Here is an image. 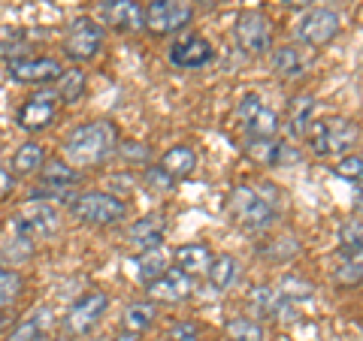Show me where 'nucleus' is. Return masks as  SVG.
Segmentation results:
<instances>
[{
    "mask_svg": "<svg viewBox=\"0 0 363 341\" xmlns=\"http://www.w3.org/2000/svg\"><path fill=\"white\" fill-rule=\"evenodd\" d=\"M118 127L106 118L100 121H85V124H76V127L64 136L61 142V151H64V161L73 163L76 169H85V166H100L104 161H109L112 154L118 151Z\"/></svg>",
    "mask_w": 363,
    "mask_h": 341,
    "instance_id": "f257e3e1",
    "label": "nucleus"
},
{
    "mask_svg": "<svg viewBox=\"0 0 363 341\" xmlns=\"http://www.w3.org/2000/svg\"><path fill=\"white\" fill-rule=\"evenodd\" d=\"M227 209H230L233 221L242 226V230H252V233H264L269 230L272 224L279 218V209L276 202L260 197L257 187H248V185H240L230 190V200H227Z\"/></svg>",
    "mask_w": 363,
    "mask_h": 341,
    "instance_id": "f03ea898",
    "label": "nucleus"
},
{
    "mask_svg": "<svg viewBox=\"0 0 363 341\" xmlns=\"http://www.w3.org/2000/svg\"><path fill=\"white\" fill-rule=\"evenodd\" d=\"M70 212H73V218L82 224L112 226V224H121L128 218V202L106 190H82V193H76V200L70 202Z\"/></svg>",
    "mask_w": 363,
    "mask_h": 341,
    "instance_id": "7ed1b4c3",
    "label": "nucleus"
},
{
    "mask_svg": "<svg viewBox=\"0 0 363 341\" xmlns=\"http://www.w3.org/2000/svg\"><path fill=\"white\" fill-rule=\"evenodd\" d=\"M306 136H309L312 151L318 157H333V154H345L354 149L360 130L348 118H324V121H312Z\"/></svg>",
    "mask_w": 363,
    "mask_h": 341,
    "instance_id": "20e7f679",
    "label": "nucleus"
},
{
    "mask_svg": "<svg viewBox=\"0 0 363 341\" xmlns=\"http://www.w3.org/2000/svg\"><path fill=\"white\" fill-rule=\"evenodd\" d=\"M58 230H61V209L45 200H28L13 218V236L28 238V242L55 236Z\"/></svg>",
    "mask_w": 363,
    "mask_h": 341,
    "instance_id": "39448f33",
    "label": "nucleus"
},
{
    "mask_svg": "<svg viewBox=\"0 0 363 341\" xmlns=\"http://www.w3.org/2000/svg\"><path fill=\"white\" fill-rule=\"evenodd\" d=\"M6 76L18 85L49 88L64 76V64L49 54H16L6 61Z\"/></svg>",
    "mask_w": 363,
    "mask_h": 341,
    "instance_id": "423d86ee",
    "label": "nucleus"
},
{
    "mask_svg": "<svg viewBox=\"0 0 363 341\" xmlns=\"http://www.w3.org/2000/svg\"><path fill=\"white\" fill-rule=\"evenodd\" d=\"M58 106H61V97H58V91H55L52 85L49 88H37L25 100V103L18 106L16 124L25 133H40V130H45L55 121V115H58Z\"/></svg>",
    "mask_w": 363,
    "mask_h": 341,
    "instance_id": "0eeeda50",
    "label": "nucleus"
},
{
    "mask_svg": "<svg viewBox=\"0 0 363 341\" xmlns=\"http://www.w3.org/2000/svg\"><path fill=\"white\" fill-rule=\"evenodd\" d=\"M104 45V25L88 16H79L70 21V28L64 33V54L70 61H91Z\"/></svg>",
    "mask_w": 363,
    "mask_h": 341,
    "instance_id": "6e6552de",
    "label": "nucleus"
},
{
    "mask_svg": "<svg viewBox=\"0 0 363 341\" xmlns=\"http://www.w3.org/2000/svg\"><path fill=\"white\" fill-rule=\"evenodd\" d=\"M191 16L194 9L185 0H152L143 9V28H149L157 37H167V33H179L182 28H188Z\"/></svg>",
    "mask_w": 363,
    "mask_h": 341,
    "instance_id": "1a4fd4ad",
    "label": "nucleus"
},
{
    "mask_svg": "<svg viewBox=\"0 0 363 341\" xmlns=\"http://www.w3.org/2000/svg\"><path fill=\"white\" fill-rule=\"evenodd\" d=\"M106 308H109L106 293L104 290H91V293H85V296H79L70 305V311L64 314V329L70 335H88L91 329L100 323V317L106 314Z\"/></svg>",
    "mask_w": 363,
    "mask_h": 341,
    "instance_id": "9d476101",
    "label": "nucleus"
},
{
    "mask_svg": "<svg viewBox=\"0 0 363 341\" xmlns=\"http://www.w3.org/2000/svg\"><path fill=\"white\" fill-rule=\"evenodd\" d=\"M233 37L240 42V49L245 54H264L272 42V28H269V18L257 9H245V13L236 16V25H233Z\"/></svg>",
    "mask_w": 363,
    "mask_h": 341,
    "instance_id": "9b49d317",
    "label": "nucleus"
},
{
    "mask_svg": "<svg viewBox=\"0 0 363 341\" xmlns=\"http://www.w3.org/2000/svg\"><path fill=\"white\" fill-rule=\"evenodd\" d=\"M339 16L333 9H309L294 28V37L303 45H312V49H321V45L333 42L339 37Z\"/></svg>",
    "mask_w": 363,
    "mask_h": 341,
    "instance_id": "f8f14e48",
    "label": "nucleus"
},
{
    "mask_svg": "<svg viewBox=\"0 0 363 341\" xmlns=\"http://www.w3.org/2000/svg\"><path fill=\"white\" fill-rule=\"evenodd\" d=\"M169 64L179 67V70H200V67L212 64L215 52H212V42L200 33H185L179 37L173 45H169Z\"/></svg>",
    "mask_w": 363,
    "mask_h": 341,
    "instance_id": "ddd939ff",
    "label": "nucleus"
},
{
    "mask_svg": "<svg viewBox=\"0 0 363 341\" xmlns=\"http://www.w3.org/2000/svg\"><path fill=\"white\" fill-rule=\"evenodd\" d=\"M97 16L104 28L130 33L143 28V6L136 0H97Z\"/></svg>",
    "mask_w": 363,
    "mask_h": 341,
    "instance_id": "4468645a",
    "label": "nucleus"
},
{
    "mask_svg": "<svg viewBox=\"0 0 363 341\" xmlns=\"http://www.w3.org/2000/svg\"><path fill=\"white\" fill-rule=\"evenodd\" d=\"M248 305L260 314V317H272V320H297V305L285 299L276 287H252L248 293Z\"/></svg>",
    "mask_w": 363,
    "mask_h": 341,
    "instance_id": "2eb2a0df",
    "label": "nucleus"
},
{
    "mask_svg": "<svg viewBox=\"0 0 363 341\" xmlns=\"http://www.w3.org/2000/svg\"><path fill=\"white\" fill-rule=\"evenodd\" d=\"M164 233H167V218L161 212H152L145 218L133 221V226L128 230V242L136 248V251H157L164 242Z\"/></svg>",
    "mask_w": 363,
    "mask_h": 341,
    "instance_id": "dca6fc26",
    "label": "nucleus"
},
{
    "mask_svg": "<svg viewBox=\"0 0 363 341\" xmlns=\"http://www.w3.org/2000/svg\"><path fill=\"white\" fill-rule=\"evenodd\" d=\"M149 296L155 302H182L191 296V275H185L179 266L176 269H164L161 278H155L152 284H145Z\"/></svg>",
    "mask_w": 363,
    "mask_h": 341,
    "instance_id": "f3484780",
    "label": "nucleus"
},
{
    "mask_svg": "<svg viewBox=\"0 0 363 341\" xmlns=\"http://www.w3.org/2000/svg\"><path fill=\"white\" fill-rule=\"evenodd\" d=\"M79 181H82V173H79L73 163H67L64 157H49L40 169V185H45V187L73 190Z\"/></svg>",
    "mask_w": 363,
    "mask_h": 341,
    "instance_id": "a211bd4d",
    "label": "nucleus"
},
{
    "mask_svg": "<svg viewBox=\"0 0 363 341\" xmlns=\"http://www.w3.org/2000/svg\"><path fill=\"white\" fill-rule=\"evenodd\" d=\"M45 161H49V154H45V145L37 142V139H28V142H21L18 149H16V154H13V169H9V173L21 175V178L40 175V169H43Z\"/></svg>",
    "mask_w": 363,
    "mask_h": 341,
    "instance_id": "6ab92c4d",
    "label": "nucleus"
},
{
    "mask_svg": "<svg viewBox=\"0 0 363 341\" xmlns=\"http://www.w3.org/2000/svg\"><path fill=\"white\" fill-rule=\"evenodd\" d=\"M52 323H55V317L49 308H40V311H33L30 317H25L13 333L6 335V341H52L49 333H52Z\"/></svg>",
    "mask_w": 363,
    "mask_h": 341,
    "instance_id": "aec40b11",
    "label": "nucleus"
},
{
    "mask_svg": "<svg viewBox=\"0 0 363 341\" xmlns=\"http://www.w3.org/2000/svg\"><path fill=\"white\" fill-rule=\"evenodd\" d=\"M161 169H167L169 175H173L176 181L179 178H185L194 173V166H197V154L188 149V145H173V149H167L161 154V163H157Z\"/></svg>",
    "mask_w": 363,
    "mask_h": 341,
    "instance_id": "412c9836",
    "label": "nucleus"
},
{
    "mask_svg": "<svg viewBox=\"0 0 363 341\" xmlns=\"http://www.w3.org/2000/svg\"><path fill=\"white\" fill-rule=\"evenodd\" d=\"M206 278L215 290H230L236 281H240V263L230 254H218L212 257V263L206 269Z\"/></svg>",
    "mask_w": 363,
    "mask_h": 341,
    "instance_id": "4be33fe9",
    "label": "nucleus"
},
{
    "mask_svg": "<svg viewBox=\"0 0 363 341\" xmlns=\"http://www.w3.org/2000/svg\"><path fill=\"white\" fill-rule=\"evenodd\" d=\"M212 263V251L206 245H182L176 251V266L185 275H203Z\"/></svg>",
    "mask_w": 363,
    "mask_h": 341,
    "instance_id": "5701e85b",
    "label": "nucleus"
},
{
    "mask_svg": "<svg viewBox=\"0 0 363 341\" xmlns=\"http://www.w3.org/2000/svg\"><path fill=\"white\" fill-rule=\"evenodd\" d=\"M245 133L248 139H279V115L267 103L260 106L252 118H245Z\"/></svg>",
    "mask_w": 363,
    "mask_h": 341,
    "instance_id": "b1692460",
    "label": "nucleus"
},
{
    "mask_svg": "<svg viewBox=\"0 0 363 341\" xmlns=\"http://www.w3.org/2000/svg\"><path fill=\"white\" fill-rule=\"evenodd\" d=\"M155 317H157V311L152 302H130L121 314V326H124V333H130V335H143L145 329H152Z\"/></svg>",
    "mask_w": 363,
    "mask_h": 341,
    "instance_id": "393cba45",
    "label": "nucleus"
},
{
    "mask_svg": "<svg viewBox=\"0 0 363 341\" xmlns=\"http://www.w3.org/2000/svg\"><path fill=\"white\" fill-rule=\"evenodd\" d=\"M306 67H309V61H306V54L297 49V45H279L276 52H272V70H276L279 76H300Z\"/></svg>",
    "mask_w": 363,
    "mask_h": 341,
    "instance_id": "a878e982",
    "label": "nucleus"
},
{
    "mask_svg": "<svg viewBox=\"0 0 363 341\" xmlns=\"http://www.w3.org/2000/svg\"><path fill=\"white\" fill-rule=\"evenodd\" d=\"M312 118H315V100H312L309 94L294 97L291 106H288V130H291L294 136H306Z\"/></svg>",
    "mask_w": 363,
    "mask_h": 341,
    "instance_id": "bb28decb",
    "label": "nucleus"
},
{
    "mask_svg": "<svg viewBox=\"0 0 363 341\" xmlns=\"http://www.w3.org/2000/svg\"><path fill=\"white\" fill-rule=\"evenodd\" d=\"M21 290H25V281H21V275L16 269H9L0 263V311H9L13 305L18 302Z\"/></svg>",
    "mask_w": 363,
    "mask_h": 341,
    "instance_id": "cd10ccee",
    "label": "nucleus"
},
{
    "mask_svg": "<svg viewBox=\"0 0 363 341\" xmlns=\"http://www.w3.org/2000/svg\"><path fill=\"white\" fill-rule=\"evenodd\" d=\"M85 73L82 70H64V76L55 82V91H58V97H61V103H76L79 97L85 94Z\"/></svg>",
    "mask_w": 363,
    "mask_h": 341,
    "instance_id": "c85d7f7f",
    "label": "nucleus"
},
{
    "mask_svg": "<svg viewBox=\"0 0 363 341\" xmlns=\"http://www.w3.org/2000/svg\"><path fill=\"white\" fill-rule=\"evenodd\" d=\"M164 269H167V257L161 248H157V251H143L136 257V275H140L143 284H152L155 278H161Z\"/></svg>",
    "mask_w": 363,
    "mask_h": 341,
    "instance_id": "c756f323",
    "label": "nucleus"
},
{
    "mask_svg": "<svg viewBox=\"0 0 363 341\" xmlns=\"http://www.w3.org/2000/svg\"><path fill=\"white\" fill-rule=\"evenodd\" d=\"M224 329H227V338L230 341H267L264 326L252 320V317H236V320H230Z\"/></svg>",
    "mask_w": 363,
    "mask_h": 341,
    "instance_id": "7c9ffc66",
    "label": "nucleus"
},
{
    "mask_svg": "<svg viewBox=\"0 0 363 341\" xmlns=\"http://www.w3.org/2000/svg\"><path fill=\"white\" fill-rule=\"evenodd\" d=\"M143 181H145V187H149L152 193H157V197H161V193H169L176 187V178L167 173V169H161V166H149L143 173Z\"/></svg>",
    "mask_w": 363,
    "mask_h": 341,
    "instance_id": "2f4dec72",
    "label": "nucleus"
},
{
    "mask_svg": "<svg viewBox=\"0 0 363 341\" xmlns=\"http://www.w3.org/2000/svg\"><path fill=\"white\" fill-rule=\"evenodd\" d=\"M203 333L194 320H173L167 329V341H200Z\"/></svg>",
    "mask_w": 363,
    "mask_h": 341,
    "instance_id": "473e14b6",
    "label": "nucleus"
},
{
    "mask_svg": "<svg viewBox=\"0 0 363 341\" xmlns=\"http://www.w3.org/2000/svg\"><path fill=\"white\" fill-rule=\"evenodd\" d=\"M336 175L345 178V181H357V185H363V154L342 157V161L336 163Z\"/></svg>",
    "mask_w": 363,
    "mask_h": 341,
    "instance_id": "72a5a7b5",
    "label": "nucleus"
},
{
    "mask_svg": "<svg viewBox=\"0 0 363 341\" xmlns=\"http://www.w3.org/2000/svg\"><path fill=\"white\" fill-rule=\"evenodd\" d=\"M345 248H363V221H345L342 230H339Z\"/></svg>",
    "mask_w": 363,
    "mask_h": 341,
    "instance_id": "f704fd0d",
    "label": "nucleus"
},
{
    "mask_svg": "<svg viewBox=\"0 0 363 341\" xmlns=\"http://www.w3.org/2000/svg\"><path fill=\"white\" fill-rule=\"evenodd\" d=\"M118 154L124 157V161H149L152 157V151L140 142H124V145L118 142Z\"/></svg>",
    "mask_w": 363,
    "mask_h": 341,
    "instance_id": "c9c22d12",
    "label": "nucleus"
},
{
    "mask_svg": "<svg viewBox=\"0 0 363 341\" xmlns=\"http://www.w3.org/2000/svg\"><path fill=\"white\" fill-rule=\"evenodd\" d=\"M336 278H339V284H360V281H363V272H360L354 263L342 260V266L336 269Z\"/></svg>",
    "mask_w": 363,
    "mask_h": 341,
    "instance_id": "e433bc0d",
    "label": "nucleus"
},
{
    "mask_svg": "<svg viewBox=\"0 0 363 341\" xmlns=\"http://www.w3.org/2000/svg\"><path fill=\"white\" fill-rule=\"evenodd\" d=\"M260 106H264V100H260L257 94H248V97H242V100H240V109H236V112H240V118L245 121V118H252Z\"/></svg>",
    "mask_w": 363,
    "mask_h": 341,
    "instance_id": "4c0bfd02",
    "label": "nucleus"
},
{
    "mask_svg": "<svg viewBox=\"0 0 363 341\" xmlns=\"http://www.w3.org/2000/svg\"><path fill=\"white\" fill-rule=\"evenodd\" d=\"M13 190H16V175L0 166V200H6Z\"/></svg>",
    "mask_w": 363,
    "mask_h": 341,
    "instance_id": "58836bf2",
    "label": "nucleus"
},
{
    "mask_svg": "<svg viewBox=\"0 0 363 341\" xmlns=\"http://www.w3.org/2000/svg\"><path fill=\"white\" fill-rule=\"evenodd\" d=\"M342 260L354 263V266L363 272V248H345V245H342Z\"/></svg>",
    "mask_w": 363,
    "mask_h": 341,
    "instance_id": "ea45409f",
    "label": "nucleus"
},
{
    "mask_svg": "<svg viewBox=\"0 0 363 341\" xmlns=\"http://www.w3.org/2000/svg\"><path fill=\"white\" fill-rule=\"evenodd\" d=\"M279 4H285V6H291V9H303V6L315 4V0H279Z\"/></svg>",
    "mask_w": 363,
    "mask_h": 341,
    "instance_id": "a19ab883",
    "label": "nucleus"
},
{
    "mask_svg": "<svg viewBox=\"0 0 363 341\" xmlns=\"http://www.w3.org/2000/svg\"><path fill=\"white\" fill-rule=\"evenodd\" d=\"M354 206L363 212V185H360V193H357V200H354Z\"/></svg>",
    "mask_w": 363,
    "mask_h": 341,
    "instance_id": "79ce46f5",
    "label": "nucleus"
},
{
    "mask_svg": "<svg viewBox=\"0 0 363 341\" xmlns=\"http://www.w3.org/2000/svg\"><path fill=\"white\" fill-rule=\"evenodd\" d=\"M197 4H203V6H218L221 0H197Z\"/></svg>",
    "mask_w": 363,
    "mask_h": 341,
    "instance_id": "37998d69",
    "label": "nucleus"
}]
</instances>
